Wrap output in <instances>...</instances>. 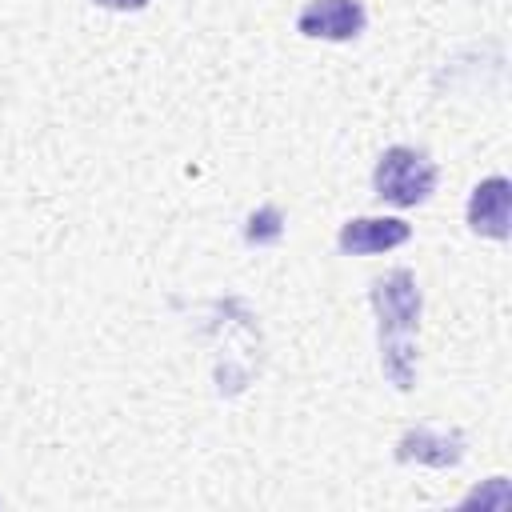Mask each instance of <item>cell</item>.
Segmentation results:
<instances>
[{
    "label": "cell",
    "instance_id": "obj_5",
    "mask_svg": "<svg viewBox=\"0 0 512 512\" xmlns=\"http://www.w3.org/2000/svg\"><path fill=\"white\" fill-rule=\"evenodd\" d=\"M512 220V184L504 176H488L468 196V228L488 240H504Z\"/></svg>",
    "mask_w": 512,
    "mask_h": 512
},
{
    "label": "cell",
    "instance_id": "obj_7",
    "mask_svg": "<svg viewBox=\"0 0 512 512\" xmlns=\"http://www.w3.org/2000/svg\"><path fill=\"white\" fill-rule=\"evenodd\" d=\"M280 236H284V216H280L276 204H260V208L248 216V224H244V240H248L252 248L276 244Z\"/></svg>",
    "mask_w": 512,
    "mask_h": 512
},
{
    "label": "cell",
    "instance_id": "obj_2",
    "mask_svg": "<svg viewBox=\"0 0 512 512\" xmlns=\"http://www.w3.org/2000/svg\"><path fill=\"white\" fill-rule=\"evenodd\" d=\"M372 188L384 204L416 208L436 192V164L416 148L392 144L380 152V160L372 168Z\"/></svg>",
    "mask_w": 512,
    "mask_h": 512
},
{
    "label": "cell",
    "instance_id": "obj_8",
    "mask_svg": "<svg viewBox=\"0 0 512 512\" xmlns=\"http://www.w3.org/2000/svg\"><path fill=\"white\" fill-rule=\"evenodd\" d=\"M100 8H112V12H140V8H148L152 0H96Z\"/></svg>",
    "mask_w": 512,
    "mask_h": 512
},
{
    "label": "cell",
    "instance_id": "obj_3",
    "mask_svg": "<svg viewBox=\"0 0 512 512\" xmlns=\"http://www.w3.org/2000/svg\"><path fill=\"white\" fill-rule=\"evenodd\" d=\"M368 24L360 0H308L296 16V28L308 40H356Z\"/></svg>",
    "mask_w": 512,
    "mask_h": 512
},
{
    "label": "cell",
    "instance_id": "obj_4",
    "mask_svg": "<svg viewBox=\"0 0 512 512\" xmlns=\"http://www.w3.org/2000/svg\"><path fill=\"white\" fill-rule=\"evenodd\" d=\"M412 236V228L400 216H356L348 224H340V252L344 256H376L388 248H400Z\"/></svg>",
    "mask_w": 512,
    "mask_h": 512
},
{
    "label": "cell",
    "instance_id": "obj_6",
    "mask_svg": "<svg viewBox=\"0 0 512 512\" xmlns=\"http://www.w3.org/2000/svg\"><path fill=\"white\" fill-rule=\"evenodd\" d=\"M464 456V436L456 428H408L396 440V460L400 464H432V468H452Z\"/></svg>",
    "mask_w": 512,
    "mask_h": 512
},
{
    "label": "cell",
    "instance_id": "obj_1",
    "mask_svg": "<svg viewBox=\"0 0 512 512\" xmlns=\"http://www.w3.org/2000/svg\"><path fill=\"white\" fill-rule=\"evenodd\" d=\"M380 320V368L392 388L408 392L416 384V328H420V288L408 268H392L368 288Z\"/></svg>",
    "mask_w": 512,
    "mask_h": 512
}]
</instances>
